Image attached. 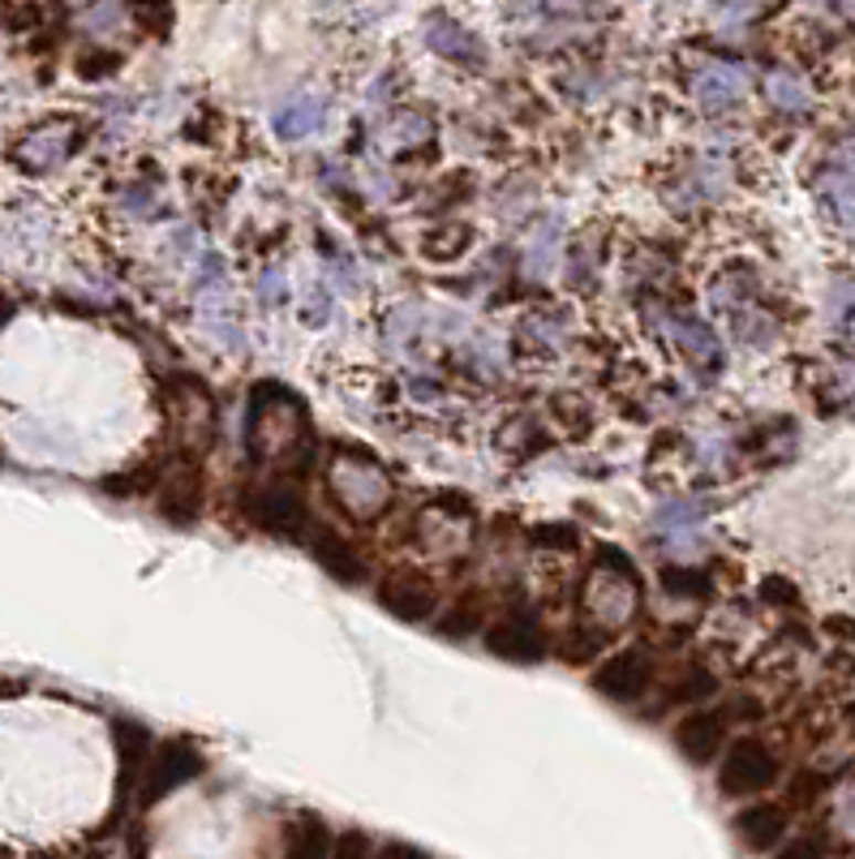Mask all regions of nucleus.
<instances>
[{"label": "nucleus", "mask_w": 855, "mask_h": 859, "mask_svg": "<svg viewBox=\"0 0 855 859\" xmlns=\"http://www.w3.org/2000/svg\"><path fill=\"white\" fill-rule=\"evenodd\" d=\"M327 490L336 495V503L357 516V520H374L383 516L391 503V477L379 469V460L361 456V452H340L327 469Z\"/></svg>", "instance_id": "1"}, {"label": "nucleus", "mask_w": 855, "mask_h": 859, "mask_svg": "<svg viewBox=\"0 0 855 859\" xmlns=\"http://www.w3.org/2000/svg\"><path fill=\"white\" fill-rule=\"evenodd\" d=\"M611 554V563L615 568H606V559L589 572V585H584V611L598 619L602 627H620L632 619V611H636V572H632V563L623 559L620 550H606Z\"/></svg>", "instance_id": "2"}, {"label": "nucleus", "mask_w": 855, "mask_h": 859, "mask_svg": "<svg viewBox=\"0 0 855 859\" xmlns=\"http://www.w3.org/2000/svg\"><path fill=\"white\" fill-rule=\"evenodd\" d=\"M241 503H245V516H250L263 533H272V538L297 542V538L310 529V508H306V499H302L293 486H284V481L245 490Z\"/></svg>", "instance_id": "3"}, {"label": "nucleus", "mask_w": 855, "mask_h": 859, "mask_svg": "<svg viewBox=\"0 0 855 859\" xmlns=\"http://www.w3.org/2000/svg\"><path fill=\"white\" fill-rule=\"evenodd\" d=\"M202 774V752L190 740H168L159 743L142 770V804L151 808L159 799H168L172 791H181L186 782H194Z\"/></svg>", "instance_id": "4"}, {"label": "nucleus", "mask_w": 855, "mask_h": 859, "mask_svg": "<svg viewBox=\"0 0 855 859\" xmlns=\"http://www.w3.org/2000/svg\"><path fill=\"white\" fill-rule=\"evenodd\" d=\"M778 778V756L761 740H739L727 747L722 756V770H718V786L722 795H757L766 786H774Z\"/></svg>", "instance_id": "5"}, {"label": "nucleus", "mask_w": 855, "mask_h": 859, "mask_svg": "<svg viewBox=\"0 0 855 859\" xmlns=\"http://www.w3.org/2000/svg\"><path fill=\"white\" fill-rule=\"evenodd\" d=\"M650 683H654V662L641 649H620V654H611L606 662H598V670H593V688L615 704L641 701L650 692Z\"/></svg>", "instance_id": "6"}, {"label": "nucleus", "mask_w": 855, "mask_h": 859, "mask_svg": "<svg viewBox=\"0 0 855 859\" xmlns=\"http://www.w3.org/2000/svg\"><path fill=\"white\" fill-rule=\"evenodd\" d=\"M486 649L504 662H520V666H534L546 658V632L534 615L516 611L507 615L504 624L486 627Z\"/></svg>", "instance_id": "7"}, {"label": "nucleus", "mask_w": 855, "mask_h": 859, "mask_svg": "<svg viewBox=\"0 0 855 859\" xmlns=\"http://www.w3.org/2000/svg\"><path fill=\"white\" fill-rule=\"evenodd\" d=\"M374 597H379V606L388 615L404 619V624H422V619L434 615V606H439L434 585L422 581V576H413V572H391L388 581H379Z\"/></svg>", "instance_id": "8"}, {"label": "nucleus", "mask_w": 855, "mask_h": 859, "mask_svg": "<svg viewBox=\"0 0 855 859\" xmlns=\"http://www.w3.org/2000/svg\"><path fill=\"white\" fill-rule=\"evenodd\" d=\"M727 743V718L714 709H693L688 718H679L675 727V747L693 761V765H709Z\"/></svg>", "instance_id": "9"}, {"label": "nucleus", "mask_w": 855, "mask_h": 859, "mask_svg": "<svg viewBox=\"0 0 855 859\" xmlns=\"http://www.w3.org/2000/svg\"><path fill=\"white\" fill-rule=\"evenodd\" d=\"M113 740H117V756H120V799H129V791L142 782V770L156 752V740L142 722H129V718H117L113 722Z\"/></svg>", "instance_id": "10"}, {"label": "nucleus", "mask_w": 855, "mask_h": 859, "mask_svg": "<svg viewBox=\"0 0 855 859\" xmlns=\"http://www.w3.org/2000/svg\"><path fill=\"white\" fill-rule=\"evenodd\" d=\"M666 331H671L675 349L684 352L700 374H718V365H722V349H718L714 331H709L700 318H693V314H671V318H666Z\"/></svg>", "instance_id": "11"}, {"label": "nucleus", "mask_w": 855, "mask_h": 859, "mask_svg": "<svg viewBox=\"0 0 855 859\" xmlns=\"http://www.w3.org/2000/svg\"><path fill=\"white\" fill-rule=\"evenodd\" d=\"M163 409L172 413L177 426L194 430V434H207V430H211V417H215L211 395H207V388H202L198 379H172V383L163 388Z\"/></svg>", "instance_id": "12"}, {"label": "nucleus", "mask_w": 855, "mask_h": 859, "mask_svg": "<svg viewBox=\"0 0 855 859\" xmlns=\"http://www.w3.org/2000/svg\"><path fill=\"white\" fill-rule=\"evenodd\" d=\"M323 120H327V104H323L318 95H293V99H284V104L275 108L272 129L284 138V142H302V138L318 134Z\"/></svg>", "instance_id": "13"}, {"label": "nucleus", "mask_w": 855, "mask_h": 859, "mask_svg": "<svg viewBox=\"0 0 855 859\" xmlns=\"http://www.w3.org/2000/svg\"><path fill=\"white\" fill-rule=\"evenodd\" d=\"M736 834L748 851H774L787 834V813L778 804H752L736 817Z\"/></svg>", "instance_id": "14"}, {"label": "nucleus", "mask_w": 855, "mask_h": 859, "mask_svg": "<svg viewBox=\"0 0 855 859\" xmlns=\"http://www.w3.org/2000/svg\"><path fill=\"white\" fill-rule=\"evenodd\" d=\"M310 550H314V563H318L327 576H336L340 585H361V581H366V563H361V554H357L345 538L318 533Z\"/></svg>", "instance_id": "15"}, {"label": "nucleus", "mask_w": 855, "mask_h": 859, "mask_svg": "<svg viewBox=\"0 0 855 859\" xmlns=\"http://www.w3.org/2000/svg\"><path fill=\"white\" fill-rule=\"evenodd\" d=\"M426 40H430V47H434L439 56H447V61H456V65H473V70H486V47L473 40L468 31H461L456 22H447V18L430 22Z\"/></svg>", "instance_id": "16"}, {"label": "nucleus", "mask_w": 855, "mask_h": 859, "mask_svg": "<svg viewBox=\"0 0 855 859\" xmlns=\"http://www.w3.org/2000/svg\"><path fill=\"white\" fill-rule=\"evenodd\" d=\"M563 340H568L563 318L550 310L529 314V318L516 327V349L525 352V357H555V352L563 349Z\"/></svg>", "instance_id": "17"}, {"label": "nucleus", "mask_w": 855, "mask_h": 859, "mask_svg": "<svg viewBox=\"0 0 855 859\" xmlns=\"http://www.w3.org/2000/svg\"><path fill=\"white\" fill-rule=\"evenodd\" d=\"M697 99L705 113H727V108L739 99V74L736 70L714 65L709 74H700L697 78Z\"/></svg>", "instance_id": "18"}, {"label": "nucleus", "mask_w": 855, "mask_h": 859, "mask_svg": "<svg viewBox=\"0 0 855 859\" xmlns=\"http://www.w3.org/2000/svg\"><path fill=\"white\" fill-rule=\"evenodd\" d=\"M331 856V829L318 817H306L302 825H293L288 838V859H327Z\"/></svg>", "instance_id": "19"}, {"label": "nucleus", "mask_w": 855, "mask_h": 859, "mask_svg": "<svg viewBox=\"0 0 855 859\" xmlns=\"http://www.w3.org/2000/svg\"><path fill=\"white\" fill-rule=\"evenodd\" d=\"M426 318L430 314L422 306H400V310L391 314L388 322V344L400 352H409L418 340H422V331H426Z\"/></svg>", "instance_id": "20"}, {"label": "nucleus", "mask_w": 855, "mask_h": 859, "mask_svg": "<svg viewBox=\"0 0 855 859\" xmlns=\"http://www.w3.org/2000/svg\"><path fill=\"white\" fill-rule=\"evenodd\" d=\"M662 588L675 593V597H709L714 585L705 572H693V568H666L662 572Z\"/></svg>", "instance_id": "21"}, {"label": "nucleus", "mask_w": 855, "mask_h": 859, "mask_svg": "<svg viewBox=\"0 0 855 859\" xmlns=\"http://www.w3.org/2000/svg\"><path fill=\"white\" fill-rule=\"evenodd\" d=\"M555 250H559V220H546L542 229L534 233V241H529V272H534V275L550 272V263H555Z\"/></svg>", "instance_id": "22"}, {"label": "nucleus", "mask_w": 855, "mask_h": 859, "mask_svg": "<svg viewBox=\"0 0 855 859\" xmlns=\"http://www.w3.org/2000/svg\"><path fill=\"white\" fill-rule=\"evenodd\" d=\"M434 627H439L443 636H473V632H482V611H477V606H468V602H461L456 611L439 615Z\"/></svg>", "instance_id": "23"}, {"label": "nucleus", "mask_w": 855, "mask_h": 859, "mask_svg": "<svg viewBox=\"0 0 855 859\" xmlns=\"http://www.w3.org/2000/svg\"><path fill=\"white\" fill-rule=\"evenodd\" d=\"M700 524V511L688 508V503H666L658 508L654 516V529H666V533H688V529H697Z\"/></svg>", "instance_id": "24"}, {"label": "nucleus", "mask_w": 855, "mask_h": 859, "mask_svg": "<svg viewBox=\"0 0 855 859\" xmlns=\"http://www.w3.org/2000/svg\"><path fill=\"white\" fill-rule=\"evenodd\" d=\"M224 284H229V272H224L220 254H202L194 267V288L198 293H224Z\"/></svg>", "instance_id": "25"}, {"label": "nucleus", "mask_w": 855, "mask_h": 859, "mask_svg": "<svg viewBox=\"0 0 855 859\" xmlns=\"http://www.w3.org/2000/svg\"><path fill=\"white\" fill-rule=\"evenodd\" d=\"M258 301L275 310V306H284L288 301V275L279 272V267H267V272L258 275Z\"/></svg>", "instance_id": "26"}, {"label": "nucleus", "mask_w": 855, "mask_h": 859, "mask_svg": "<svg viewBox=\"0 0 855 859\" xmlns=\"http://www.w3.org/2000/svg\"><path fill=\"white\" fill-rule=\"evenodd\" d=\"M302 318L306 322H331V288H323V284H310L306 288V297H302Z\"/></svg>", "instance_id": "27"}, {"label": "nucleus", "mask_w": 855, "mask_h": 859, "mask_svg": "<svg viewBox=\"0 0 855 859\" xmlns=\"http://www.w3.org/2000/svg\"><path fill=\"white\" fill-rule=\"evenodd\" d=\"M327 859H370V838L361 829H345L331 838V856Z\"/></svg>", "instance_id": "28"}, {"label": "nucleus", "mask_w": 855, "mask_h": 859, "mask_svg": "<svg viewBox=\"0 0 855 859\" xmlns=\"http://www.w3.org/2000/svg\"><path fill=\"white\" fill-rule=\"evenodd\" d=\"M534 542L550 550H572L577 547V529L572 524H538L534 529Z\"/></svg>", "instance_id": "29"}, {"label": "nucleus", "mask_w": 855, "mask_h": 859, "mask_svg": "<svg viewBox=\"0 0 855 859\" xmlns=\"http://www.w3.org/2000/svg\"><path fill=\"white\" fill-rule=\"evenodd\" d=\"M468 241H473V233H465V229L447 233L443 241L426 236V254H430V258H456V254H465V250H468Z\"/></svg>", "instance_id": "30"}, {"label": "nucleus", "mask_w": 855, "mask_h": 859, "mask_svg": "<svg viewBox=\"0 0 855 859\" xmlns=\"http://www.w3.org/2000/svg\"><path fill=\"white\" fill-rule=\"evenodd\" d=\"M207 327L215 331V344H220V349L241 352V344H245V340H241V327H236L233 318H220V314H211V318H207Z\"/></svg>", "instance_id": "31"}, {"label": "nucleus", "mask_w": 855, "mask_h": 859, "mask_svg": "<svg viewBox=\"0 0 855 859\" xmlns=\"http://www.w3.org/2000/svg\"><path fill=\"white\" fill-rule=\"evenodd\" d=\"M714 692V679L705 675V670H693L684 683H679V692H675V701H700V697H709Z\"/></svg>", "instance_id": "32"}, {"label": "nucleus", "mask_w": 855, "mask_h": 859, "mask_svg": "<svg viewBox=\"0 0 855 859\" xmlns=\"http://www.w3.org/2000/svg\"><path fill=\"white\" fill-rule=\"evenodd\" d=\"M778 859H825V851H821V842H816V838H795L791 847H782V851H778Z\"/></svg>", "instance_id": "33"}, {"label": "nucleus", "mask_w": 855, "mask_h": 859, "mask_svg": "<svg viewBox=\"0 0 855 859\" xmlns=\"http://www.w3.org/2000/svg\"><path fill=\"white\" fill-rule=\"evenodd\" d=\"M774 99L782 104V108H800V104H804L800 86H795V82H787V78H774Z\"/></svg>", "instance_id": "34"}, {"label": "nucleus", "mask_w": 855, "mask_h": 859, "mask_svg": "<svg viewBox=\"0 0 855 859\" xmlns=\"http://www.w3.org/2000/svg\"><path fill=\"white\" fill-rule=\"evenodd\" d=\"M374 859H430L426 851H418V847H409V842H388V847H379Z\"/></svg>", "instance_id": "35"}, {"label": "nucleus", "mask_w": 855, "mask_h": 859, "mask_svg": "<svg viewBox=\"0 0 855 859\" xmlns=\"http://www.w3.org/2000/svg\"><path fill=\"white\" fill-rule=\"evenodd\" d=\"M117 70V56L113 52H104V61H82L78 74L82 78H104V74H113Z\"/></svg>", "instance_id": "36"}, {"label": "nucleus", "mask_w": 855, "mask_h": 859, "mask_svg": "<svg viewBox=\"0 0 855 859\" xmlns=\"http://www.w3.org/2000/svg\"><path fill=\"white\" fill-rule=\"evenodd\" d=\"M395 138H400V142H422V138H430L426 120H422V117H404V129H395Z\"/></svg>", "instance_id": "37"}, {"label": "nucleus", "mask_w": 855, "mask_h": 859, "mask_svg": "<svg viewBox=\"0 0 855 859\" xmlns=\"http://www.w3.org/2000/svg\"><path fill=\"white\" fill-rule=\"evenodd\" d=\"M0 859H18V856H13V851H9V847H0Z\"/></svg>", "instance_id": "38"}, {"label": "nucleus", "mask_w": 855, "mask_h": 859, "mask_svg": "<svg viewBox=\"0 0 855 859\" xmlns=\"http://www.w3.org/2000/svg\"><path fill=\"white\" fill-rule=\"evenodd\" d=\"M35 859H61V856H35Z\"/></svg>", "instance_id": "39"}]
</instances>
